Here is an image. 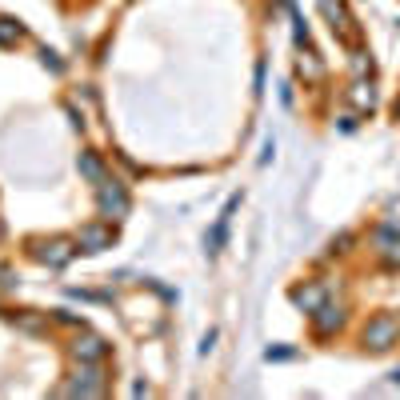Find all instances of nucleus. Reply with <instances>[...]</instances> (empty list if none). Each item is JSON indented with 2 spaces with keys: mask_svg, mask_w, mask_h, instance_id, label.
<instances>
[{
  "mask_svg": "<svg viewBox=\"0 0 400 400\" xmlns=\"http://www.w3.org/2000/svg\"><path fill=\"white\" fill-rule=\"evenodd\" d=\"M32 256L44 261V264H52V268H64V264L76 256V249H73V240H37Z\"/></svg>",
  "mask_w": 400,
  "mask_h": 400,
  "instance_id": "nucleus-4",
  "label": "nucleus"
},
{
  "mask_svg": "<svg viewBox=\"0 0 400 400\" xmlns=\"http://www.w3.org/2000/svg\"><path fill=\"white\" fill-rule=\"evenodd\" d=\"M364 68L373 73V61H364V52H356V73H364Z\"/></svg>",
  "mask_w": 400,
  "mask_h": 400,
  "instance_id": "nucleus-15",
  "label": "nucleus"
},
{
  "mask_svg": "<svg viewBox=\"0 0 400 400\" xmlns=\"http://www.w3.org/2000/svg\"><path fill=\"white\" fill-rule=\"evenodd\" d=\"M16 40H20V28H16L13 20L0 16V44H16Z\"/></svg>",
  "mask_w": 400,
  "mask_h": 400,
  "instance_id": "nucleus-12",
  "label": "nucleus"
},
{
  "mask_svg": "<svg viewBox=\"0 0 400 400\" xmlns=\"http://www.w3.org/2000/svg\"><path fill=\"white\" fill-rule=\"evenodd\" d=\"M325 288L320 285H304V288H292V304H296V308H304V313H316V308H320V304H325Z\"/></svg>",
  "mask_w": 400,
  "mask_h": 400,
  "instance_id": "nucleus-8",
  "label": "nucleus"
},
{
  "mask_svg": "<svg viewBox=\"0 0 400 400\" xmlns=\"http://www.w3.org/2000/svg\"><path fill=\"white\" fill-rule=\"evenodd\" d=\"M361 340H364V349H368V352H388L400 340V320H396V316H388V313L373 316V320L364 325Z\"/></svg>",
  "mask_w": 400,
  "mask_h": 400,
  "instance_id": "nucleus-1",
  "label": "nucleus"
},
{
  "mask_svg": "<svg viewBox=\"0 0 400 400\" xmlns=\"http://www.w3.org/2000/svg\"><path fill=\"white\" fill-rule=\"evenodd\" d=\"M68 352H73L76 361H104V356H108V344L100 337H76L73 344H68Z\"/></svg>",
  "mask_w": 400,
  "mask_h": 400,
  "instance_id": "nucleus-6",
  "label": "nucleus"
},
{
  "mask_svg": "<svg viewBox=\"0 0 400 400\" xmlns=\"http://www.w3.org/2000/svg\"><path fill=\"white\" fill-rule=\"evenodd\" d=\"M300 73H308V80H320V76H325V64H316L313 52H308V56H300Z\"/></svg>",
  "mask_w": 400,
  "mask_h": 400,
  "instance_id": "nucleus-11",
  "label": "nucleus"
},
{
  "mask_svg": "<svg viewBox=\"0 0 400 400\" xmlns=\"http://www.w3.org/2000/svg\"><path fill=\"white\" fill-rule=\"evenodd\" d=\"M100 188V213H104V220H120V216H128V192L116 180H104Z\"/></svg>",
  "mask_w": 400,
  "mask_h": 400,
  "instance_id": "nucleus-3",
  "label": "nucleus"
},
{
  "mask_svg": "<svg viewBox=\"0 0 400 400\" xmlns=\"http://www.w3.org/2000/svg\"><path fill=\"white\" fill-rule=\"evenodd\" d=\"M344 325V308H332V304H320L313 313V328H316V337H328L332 328Z\"/></svg>",
  "mask_w": 400,
  "mask_h": 400,
  "instance_id": "nucleus-7",
  "label": "nucleus"
},
{
  "mask_svg": "<svg viewBox=\"0 0 400 400\" xmlns=\"http://www.w3.org/2000/svg\"><path fill=\"white\" fill-rule=\"evenodd\" d=\"M80 173H85L92 185H104V180H108V173H104V164H100L96 152H80Z\"/></svg>",
  "mask_w": 400,
  "mask_h": 400,
  "instance_id": "nucleus-9",
  "label": "nucleus"
},
{
  "mask_svg": "<svg viewBox=\"0 0 400 400\" xmlns=\"http://www.w3.org/2000/svg\"><path fill=\"white\" fill-rule=\"evenodd\" d=\"M113 240H116V232L108 225H85L80 232H76V244L85 252H104V249H113Z\"/></svg>",
  "mask_w": 400,
  "mask_h": 400,
  "instance_id": "nucleus-5",
  "label": "nucleus"
},
{
  "mask_svg": "<svg viewBox=\"0 0 400 400\" xmlns=\"http://www.w3.org/2000/svg\"><path fill=\"white\" fill-rule=\"evenodd\" d=\"M288 356H296L292 349H268V361H288Z\"/></svg>",
  "mask_w": 400,
  "mask_h": 400,
  "instance_id": "nucleus-14",
  "label": "nucleus"
},
{
  "mask_svg": "<svg viewBox=\"0 0 400 400\" xmlns=\"http://www.w3.org/2000/svg\"><path fill=\"white\" fill-rule=\"evenodd\" d=\"M349 100L356 104V108H368L373 113V104H376V92H373V85H364V80H356V85L349 88Z\"/></svg>",
  "mask_w": 400,
  "mask_h": 400,
  "instance_id": "nucleus-10",
  "label": "nucleus"
},
{
  "mask_svg": "<svg viewBox=\"0 0 400 400\" xmlns=\"http://www.w3.org/2000/svg\"><path fill=\"white\" fill-rule=\"evenodd\" d=\"M392 380H396V385H400V368H396V373H392Z\"/></svg>",
  "mask_w": 400,
  "mask_h": 400,
  "instance_id": "nucleus-16",
  "label": "nucleus"
},
{
  "mask_svg": "<svg viewBox=\"0 0 400 400\" xmlns=\"http://www.w3.org/2000/svg\"><path fill=\"white\" fill-rule=\"evenodd\" d=\"M68 396H100L104 392V373H100V364L92 361H80V368L73 373V385L64 388Z\"/></svg>",
  "mask_w": 400,
  "mask_h": 400,
  "instance_id": "nucleus-2",
  "label": "nucleus"
},
{
  "mask_svg": "<svg viewBox=\"0 0 400 400\" xmlns=\"http://www.w3.org/2000/svg\"><path fill=\"white\" fill-rule=\"evenodd\" d=\"M385 252V268H400V240H392L388 249H380Z\"/></svg>",
  "mask_w": 400,
  "mask_h": 400,
  "instance_id": "nucleus-13",
  "label": "nucleus"
}]
</instances>
